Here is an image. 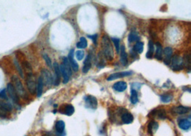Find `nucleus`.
<instances>
[{"instance_id": "nucleus-1", "label": "nucleus", "mask_w": 191, "mask_h": 136, "mask_svg": "<svg viewBox=\"0 0 191 136\" xmlns=\"http://www.w3.org/2000/svg\"><path fill=\"white\" fill-rule=\"evenodd\" d=\"M101 47L103 56L108 60H112L114 58V50H113V47L112 45L111 40L107 35H104L102 37Z\"/></svg>"}, {"instance_id": "nucleus-2", "label": "nucleus", "mask_w": 191, "mask_h": 136, "mask_svg": "<svg viewBox=\"0 0 191 136\" xmlns=\"http://www.w3.org/2000/svg\"><path fill=\"white\" fill-rule=\"evenodd\" d=\"M11 80H12V84L14 85V88H15L16 91H17V94H18L19 97H21V98L24 100L28 99L29 96L28 94H27V92L26 91L25 87H24L22 81L19 78L18 76L13 75L12 77H11Z\"/></svg>"}, {"instance_id": "nucleus-3", "label": "nucleus", "mask_w": 191, "mask_h": 136, "mask_svg": "<svg viewBox=\"0 0 191 136\" xmlns=\"http://www.w3.org/2000/svg\"><path fill=\"white\" fill-rule=\"evenodd\" d=\"M26 85H27L28 91L32 95H35L37 90V83L35 81V76L32 73L27 74L26 76Z\"/></svg>"}, {"instance_id": "nucleus-4", "label": "nucleus", "mask_w": 191, "mask_h": 136, "mask_svg": "<svg viewBox=\"0 0 191 136\" xmlns=\"http://www.w3.org/2000/svg\"><path fill=\"white\" fill-rule=\"evenodd\" d=\"M171 67L173 70L179 71L183 69V59L178 55H175L171 59Z\"/></svg>"}, {"instance_id": "nucleus-5", "label": "nucleus", "mask_w": 191, "mask_h": 136, "mask_svg": "<svg viewBox=\"0 0 191 136\" xmlns=\"http://www.w3.org/2000/svg\"><path fill=\"white\" fill-rule=\"evenodd\" d=\"M6 91H7V93L9 94L11 99L12 100V101L14 102V103H16V104H19V97L18 94L17 93V91H16L15 88H14V85H13L12 83L7 84V86H6Z\"/></svg>"}, {"instance_id": "nucleus-6", "label": "nucleus", "mask_w": 191, "mask_h": 136, "mask_svg": "<svg viewBox=\"0 0 191 136\" xmlns=\"http://www.w3.org/2000/svg\"><path fill=\"white\" fill-rule=\"evenodd\" d=\"M85 107L92 110H95L98 108V100L93 95H87L85 98Z\"/></svg>"}, {"instance_id": "nucleus-7", "label": "nucleus", "mask_w": 191, "mask_h": 136, "mask_svg": "<svg viewBox=\"0 0 191 136\" xmlns=\"http://www.w3.org/2000/svg\"><path fill=\"white\" fill-rule=\"evenodd\" d=\"M41 77L43 80L44 84H45L46 85H52L54 80H53L52 76L50 71H48L47 69H42L41 71Z\"/></svg>"}, {"instance_id": "nucleus-8", "label": "nucleus", "mask_w": 191, "mask_h": 136, "mask_svg": "<svg viewBox=\"0 0 191 136\" xmlns=\"http://www.w3.org/2000/svg\"><path fill=\"white\" fill-rule=\"evenodd\" d=\"M133 72H128V71H126V72H115V73L111 74L110 75L108 76V77L107 78V80L108 81H112L115 80H117V79L122 78V77H127V76L131 75L132 74Z\"/></svg>"}, {"instance_id": "nucleus-9", "label": "nucleus", "mask_w": 191, "mask_h": 136, "mask_svg": "<svg viewBox=\"0 0 191 136\" xmlns=\"http://www.w3.org/2000/svg\"><path fill=\"white\" fill-rule=\"evenodd\" d=\"M173 49L170 47H167L163 50V54H164V63L167 65H169L171 62V58L173 56Z\"/></svg>"}, {"instance_id": "nucleus-10", "label": "nucleus", "mask_w": 191, "mask_h": 136, "mask_svg": "<svg viewBox=\"0 0 191 136\" xmlns=\"http://www.w3.org/2000/svg\"><path fill=\"white\" fill-rule=\"evenodd\" d=\"M74 50H71L69 51V55H68V61H69V64H70L71 67L73 69L74 72H77L79 69V65L77 64V61L74 59Z\"/></svg>"}, {"instance_id": "nucleus-11", "label": "nucleus", "mask_w": 191, "mask_h": 136, "mask_svg": "<svg viewBox=\"0 0 191 136\" xmlns=\"http://www.w3.org/2000/svg\"><path fill=\"white\" fill-rule=\"evenodd\" d=\"M52 67H54V74H55V79L54 80V85H59V82H60V70H59V65L57 62H54Z\"/></svg>"}, {"instance_id": "nucleus-12", "label": "nucleus", "mask_w": 191, "mask_h": 136, "mask_svg": "<svg viewBox=\"0 0 191 136\" xmlns=\"http://www.w3.org/2000/svg\"><path fill=\"white\" fill-rule=\"evenodd\" d=\"M127 83L125 82H124V81H119V82H117L113 85V89L115 91L120 92V93L124 92L127 89Z\"/></svg>"}, {"instance_id": "nucleus-13", "label": "nucleus", "mask_w": 191, "mask_h": 136, "mask_svg": "<svg viewBox=\"0 0 191 136\" xmlns=\"http://www.w3.org/2000/svg\"><path fill=\"white\" fill-rule=\"evenodd\" d=\"M172 110L173 113H177V114L183 115V114H186V113H187L189 111H190V108L180 105V106H176V107H174V108H173Z\"/></svg>"}, {"instance_id": "nucleus-14", "label": "nucleus", "mask_w": 191, "mask_h": 136, "mask_svg": "<svg viewBox=\"0 0 191 136\" xmlns=\"http://www.w3.org/2000/svg\"><path fill=\"white\" fill-rule=\"evenodd\" d=\"M84 65L83 67H82V72L84 73H87L88 72V71L90 70V68H91L92 66V62H91V55H88L87 56L86 59L84 61Z\"/></svg>"}, {"instance_id": "nucleus-15", "label": "nucleus", "mask_w": 191, "mask_h": 136, "mask_svg": "<svg viewBox=\"0 0 191 136\" xmlns=\"http://www.w3.org/2000/svg\"><path fill=\"white\" fill-rule=\"evenodd\" d=\"M63 109L60 110V112L63 114L66 115L70 116L72 115H73L74 113V108L72 105L67 104L64 105V107H63Z\"/></svg>"}, {"instance_id": "nucleus-16", "label": "nucleus", "mask_w": 191, "mask_h": 136, "mask_svg": "<svg viewBox=\"0 0 191 136\" xmlns=\"http://www.w3.org/2000/svg\"><path fill=\"white\" fill-rule=\"evenodd\" d=\"M43 87H44V82L42 77H39L38 80H37V95L38 98H40L42 95L43 92Z\"/></svg>"}, {"instance_id": "nucleus-17", "label": "nucleus", "mask_w": 191, "mask_h": 136, "mask_svg": "<svg viewBox=\"0 0 191 136\" xmlns=\"http://www.w3.org/2000/svg\"><path fill=\"white\" fill-rule=\"evenodd\" d=\"M120 62L123 66L127 65L128 59H127V54L125 51V48L124 45L121 47V52H120Z\"/></svg>"}, {"instance_id": "nucleus-18", "label": "nucleus", "mask_w": 191, "mask_h": 136, "mask_svg": "<svg viewBox=\"0 0 191 136\" xmlns=\"http://www.w3.org/2000/svg\"><path fill=\"white\" fill-rule=\"evenodd\" d=\"M122 121L125 124H130L133 122V115L129 113H125L122 115L121 117Z\"/></svg>"}, {"instance_id": "nucleus-19", "label": "nucleus", "mask_w": 191, "mask_h": 136, "mask_svg": "<svg viewBox=\"0 0 191 136\" xmlns=\"http://www.w3.org/2000/svg\"><path fill=\"white\" fill-rule=\"evenodd\" d=\"M178 126L180 127V128H181L182 130H188L191 126V123L187 119H182L179 121Z\"/></svg>"}, {"instance_id": "nucleus-20", "label": "nucleus", "mask_w": 191, "mask_h": 136, "mask_svg": "<svg viewBox=\"0 0 191 136\" xmlns=\"http://www.w3.org/2000/svg\"><path fill=\"white\" fill-rule=\"evenodd\" d=\"M155 57L158 60L163 59V46L160 42L156 43V52H155Z\"/></svg>"}, {"instance_id": "nucleus-21", "label": "nucleus", "mask_w": 191, "mask_h": 136, "mask_svg": "<svg viewBox=\"0 0 191 136\" xmlns=\"http://www.w3.org/2000/svg\"><path fill=\"white\" fill-rule=\"evenodd\" d=\"M59 70H60V73L63 77V83L67 84V82H69V76L67 73V70H66L65 68H64V67L63 66L62 64H61L60 65H59Z\"/></svg>"}, {"instance_id": "nucleus-22", "label": "nucleus", "mask_w": 191, "mask_h": 136, "mask_svg": "<svg viewBox=\"0 0 191 136\" xmlns=\"http://www.w3.org/2000/svg\"><path fill=\"white\" fill-rule=\"evenodd\" d=\"M158 123L154 120H152L149 123L148 126V130L150 134H154L158 128Z\"/></svg>"}, {"instance_id": "nucleus-23", "label": "nucleus", "mask_w": 191, "mask_h": 136, "mask_svg": "<svg viewBox=\"0 0 191 136\" xmlns=\"http://www.w3.org/2000/svg\"><path fill=\"white\" fill-rule=\"evenodd\" d=\"M13 110L12 105L6 102L0 101V110L4 112H12Z\"/></svg>"}, {"instance_id": "nucleus-24", "label": "nucleus", "mask_w": 191, "mask_h": 136, "mask_svg": "<svg viewBox=\"0 0 191 136\" xmlns=\"http://www.w3.org/2000/svg\"><path fill=\"white\" fill-rule=\"evenodd\" d=\"M62 59H63V60H62V64H63V66H64V68H65L66 70H67V72L68 74H69V76L70 77V76H72V67H71L70 64H69V61H68V59L67 57H64Z\"/></svg>"}, {"instance_id": "nucleus-25", "label": "nucleus", "mask_w": 191, "mask_h": 136, "mask_svg": "<svg viewBox=\"0 0 191 136\" xmlns=\"http://www.w3.org/2000/svg\"><path fill=\"white\" fill-rule=\"evenodd\" d=\"M154 51H155L154 44H153V42L152 41V40H150L148 44V51L146 54L147 58H148V59H151V58L153 57Z\"/></svg>"}, {"instance_id": "nucleus-26", "label": "nucleus", "mask_w": 191, "mask_h": 136, "mask_svg": "<svg viewBox=\"0 0 191 136\" xmlns=\"http://www.w3.org/2000/svg\"><path fill=\"white\" fill-rule=\"evenodd\" d=\"M64 127H65V123L62 120H58L55 124V129L58 133H62L64 132Z\"/></svg>"}, {"instance_id": "nucleus-27", "label": "nucleus", "mask_w": 191, "mask_h": 136, "mask_svg": "<svg viewBox=\"0 0 191 136\" xmlns=\"http://www.w3.org/2000/svg\"><path fill=\"white\" fill-rule=\"evenodd\" d=\"M14 66H15L16 69H17V72L19 73V76H20L22 78H25V74H24L23 69H22V67H21V65L19 64V62L16 58H14Z\"/></svg>"}, {"instance_id": "nucleus-28", "label": "nucleus", "mask_w": 191, "mask_h": 136, "mask_svg": "<svg viewBox=\"0 0 191 136\" xmlns=\"http://www.w3.org/2000/svg\"><path fill=\"white\" fill-rule=\"evenodd\" d=\"M76 46L78 49H85L87 47V41L86 38L83 37H80V42L76 44Z\"/></svg>"}, {"instance_id": "nucleus-29", "label": "nucleus", "mask_w": 191, "mask_h": 136, "mask_svg": "<svg viewBox=\"0 0 191 136\" xmlns=\"http://www.w3.org/2000/svg\"><path fill=\"white\" fill-rule=\"evenodd\" d=\"M144 50V43L142 42H137V43L134 45L133 50L138 54H141Z\"/></svg>"}, {"instance_id": "nucleus-30", "label": "nucleus", "mask_w": 191, "mask_h": 136, "mask_svg": "<svg viewBox=\"0 0 191 136\" xmlns=\"http://www.w3.org/2000/svg\"><path fill=\"white\" fill-rule=\"evenodd\" d=\"M130 101L132 104H137L138 102V94L135 90L132 89L131 90V96H130Z\"/></svg>"}, {"instance_id": "nucleus-31", "label": "nucleus", "mask_w": 191, "mask_h": 136, "mask_svg": "<svg viewBox=\"0 0 191 136\" xmlns=\"http://www.w3.org/2000/svg\"><path fill=\"white\" fill-rule=\"evenodd\" d=\"M27 72V74H30V73H32V68L30 63L28 62V61L25 60L23 62H22V67Z\"/></svg>"}, {"instance_id": "nucleus-32", "label": "nucleus", "mask_w": 191, "mask_h": 136, "mask_svg": "<svg viewBox=\"0 0 191 136\" xmlns=\"http://www.w3.org/2000/svg\"><path fill=\"white\" fill-rule=\"evenodd\" d=\"M139 36L136 32H131L128 36V41L129 42H133L137 41L139 40Z\"/></svg>"}, {"instance_id": "nucleus-33", "label": "nucleus", "mask_w": 191, "mask_h": 136, "mask_svg": "<svg viewBox=\"0 0 191 136\" xmlns=\"http://www.w3.org/2000/svg\"><path fill=\"white\" fill-rule=\"evenodd\" d=\"M173 97L172 95H170V94H163V95H160V99H161V101L163 102V103H170L171 100H173Z\"/></svg>"}, {"instance_id": "nucleus-34", "label": "nucleus", "mask_w": 191, "mask_h": 136, "mask_svg": "<svg viewBox=\"0 0 191 136\" xmlns=\"http://www.w3.org/2000/svg\"><path fill=\"white\" fill-rule=\"evenodd\" d=\"M156 115H158V117L160 118V119H166V111L163 109L160 110H156Z\"/></svg>"}, {"instance_id": "nucleus-35", "label": "nucleus", "mask_w": 191, "mask_h": 136, "mask_svg": "<svg viewBox=\"0 0 191 136\" xmlns=\"http://www.w3.org/2000/svg\"><path fill=\"white\" fill-rule=\"evenodd\" d=\"M111 41H112V42L114 43L117 52L119 53V52H120V40L118 38H112Z\"/></svg>"}, {"instance_id": "nucleus-36", "label": "nucleus", "mask_w": 191, "mask_h": 136, "mask_svg": "<svg viewBox=\"0 0 191 136\" xmlns=\"http://www.w3.org/2000/svg\"><path fill=\"white\" fill-rule=\"evenodd\" d=\"M75 56L77 57V60H82L84 58V56H85V53L82 50H77L75 52Z\"/></svg>"}, {"instance_id": "nucleus-37", "label": "nucleus", "mask_w": 191, "mask_h": 136, "mask_svg": "<svg viewBox=\"0 0 191 136\" xmlns=\"http://www.w3.org/2000/svg\"><path fill=\"white\" fill-rule=\"evenodd\" d=\"M43 58H44V59H45V62H46V64H47L48 67H49L50 68L52 67V60H51V59H50V57L48 56L47 54H45V55H43Z\"/></svg>"}, {"instance_id": "nucleus-38", "label": "nucleus", "mask_w": 191, "mask_h": 136, "mask_svg": "<svg viewBox=\"0 0 191 136\" xmlns=\"http://www.w3.org/2000/svg\"><path fill=\"white\" fill-rule=\"evenodd\" d=\"M0 98L4 100H8L7 95H6V89H3L1 91H0Z\"/></svg>"}, {"instance_id": "nucleus-39", "label": "nucleus", "mask_w": 191, "mask_h": 136, "mask_svg": "<svg viewBox=\"0 0 191 136\" xmlns=\"http://www.w3.org/2000/svg\"><path fill=\"white\" fill-rule=\"evenodd\" d=\"M87 37H89L90 39H91L93 41L94 44H95V45H97V40H98V35H97V34H95V35H87Z\"/></svg>"}]
</instances>
